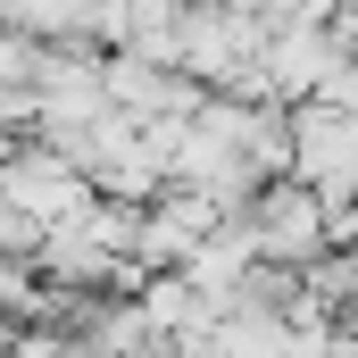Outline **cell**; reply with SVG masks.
Listing matches in <instances>:
<instances>
[{"label": "cell", "mask_w": 358, "mask_h": 358, "mask_svg": "<svg viewBox=\"0 0 358 358\" xmlns=\"http://www.w3.org/2000/svg\"><path fill=\"white\" fill-rule=\"evenodd\" d=\"M250 242H259L267 259H317V250L334 242L325 192H317V183H275L267 200H259V217H250Z\"/></svg>", "instance_id": "1"}, {"label": "cell", "mask_w": 358, "mask_h": 358, "mask_svg": "<svg viewBox=\"0 0 358 358\" xmlns=\"http://www.w3.org/2000/svg\"><path fill=\"white\" fill-rule=\"evenodd\" d=\"M200 117L225 134V159H234V142H242L250 125H242V117H225V108H200ZM176 176H192V183H208V192H217V150H192V159H176Z\"/></svg>", "instance_id": "2"}]
</instances>
